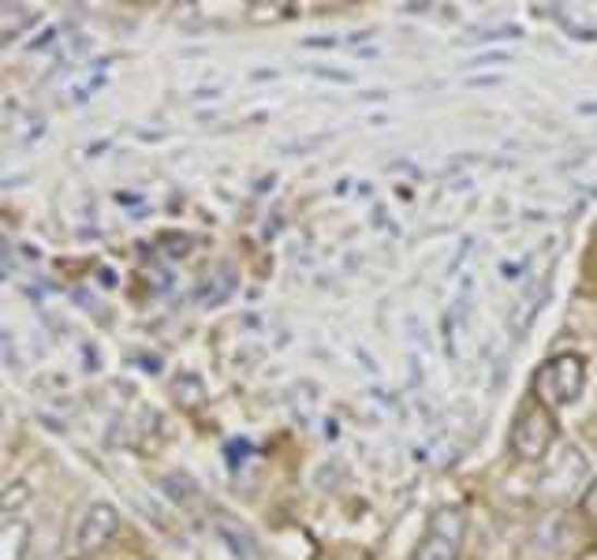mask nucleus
Masks as SVG:
<instances>
[{"mask_svg":"<svg viewBox=\"0 0 597 560\" xmlns=\"http://www.w3.org/2000/svg\"><path fill=\"white\" fill-rule=\"evenodd\" d=\"M557 437H560L557 411H549L534 397H526L523 407L515 411V418H512V430H508V445H512L515 460L541 463L549 456L552 445H557Z\"/></svg>","mask_w":597,"mask_h":560,"instance_id":"obj_1","label":"nucleus"},{"mask_svg":"<svg viewBox=\"0 0 597 560\" xmlns=\"http://www.w3.org/2000/svg\"><path fill=\"white\" fill-rule=\"evenodd\" d=\"M586 389V358L578 352H564V355H552L538 374H534L531 385V397L538 404H546L549 411L568 407L583 397Z\"/></svg>","mask_w":597,"mask_h":560,"instance_id":"obj_2","label":"nucleus"},{"mask_svg":"<svg viewBox=\"0 0 597 560\" xmlns=\"http://www.w3.org/2000/svg\"><path fill=\"white\" fill-rule=\"evenodd\" d=\"M463 538H467V512L444 504V509L429 515V531L418 541L415 560H460Z\"/></svg>","mask_w":597,"mask_h":560,"instance_id":"obj_3","label":"nucleus"},{"mask_svg":"<svg viewBox=\"0 0 597 560\" xmlns=\"http://www.w3.org/2000/svg\"><path fill=\"white\" fill-rule=\"evenodd\" d=\"M117 531H120V512H117V504L94 501L90 509H86L83 520H78L75 538H72V549H75L78 557L98 553V549H105L112 538H117Z\"/></svg>","mask_w":597,"mask_h":560,"instance_id":"obj_4","label":"nucleus"},{"mask_svg":"<svg viewBox=\"0 0 597 560\" xmlns=\"http://www.w3.org/2000/svg\"><path fill=\"white\" fill-rule=\"evenodd\" d=\"M26 546H31V523L20 515L0 523V560H23Z\"/></svg>","mask_w":597,"mask_h":560,"instance_id":"obj_5","label":"nucleus"},{"mask_svg":"<svg viewBox=\"0 0 597 560\" xmlns=\"http://www.w3.org/2000/svg\"><path fill=\"white\" fill-rule=\"evenodd\" d=\"M169 392H172V400L180 407H202L206 404V385H202L198 374H191V370L175 374V378L169 381Z\"/></svg>","mask_w":597,"mask_h":560,"instance_id":"obj_6","label":"nucleus"},{"mask_svg":"<svg viewBox=\"0 0 597 560\" xmlns=\"http://www.w3.org/2000/svg\"><path fill=\"white\" fill-rule=\"evenodd\" d=\"M161 489L172 497L175 504H183V509H191V504H198L202 501V489L195 478H187V475H169V478H161Z\"/></svg>","mask_w":597,"mask_h":560,"instance_id":"obj_7","label":"nucleus"},{"mask_svg":"<svg viewBox=\"0 0 597 560\" xmlns=\"http://www.w3.org/2000/svg\"><path fill=\"white\" fill-rule=\"evenodd\" d=\"M26 501H31V486L12 483V486H4V494H0V512H20Z\"/></svg>","mask_w":597,"mask_h":560,"instance_id":"obj_8","label":"nucleus"},{"mask_svg":"<svg viewBox=\"0 0 597 560\" xmlns=\"http://www.w3.org/2000/svg\"><path fill=\"white\" fill-rule=\"evenodd\" d=\"M221 535H224L228 546H235V549H240V553H235V557H254L251 538L243 535V531H240V523H235V520H224V523H221Z\"/></svg>","mask_w":597,"mask_h":560,"instance_id":"obj_9","label":"nucleus"},{"mask_svg":"<svg viewBox=\"0 0 597 560\" xmlns=\"http://www.w3.org/2000/svg\"><path fill=\"white\" fill-rule=\"evenodd\" d=\"M578 512H583L586 523H594L597 527V478L583 489V497H578Z\"/></svg>","mask_w":597,"mask_h":560,"instance_id":"obj_10","label":"nucleus"}]
</instances>
